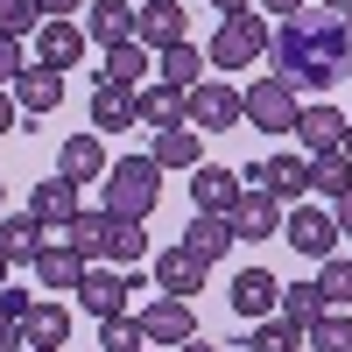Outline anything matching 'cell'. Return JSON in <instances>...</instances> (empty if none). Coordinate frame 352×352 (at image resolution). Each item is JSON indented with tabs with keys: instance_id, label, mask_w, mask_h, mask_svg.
I'll return each instance as SVG.
<instances>
[{
	"instance_id": "cell-52",
	"label": "cell",
	"mask_w": 352,
	"mask_h": 352,
	"mask_svg": "<svg viewBox=\"0 0 352 352\" xmlns=\"http://www.w3.org/2000/svg\"><path fill=\"white\" fill-rule=\"evenodd\" d=\"M345 36H352V14H345Z\"/></svg>"
},
{
	"instance_id": "cell-21",
	"label": "cell",
	"mask_w": 352,
	"mask_h": 352,
	"mask_svg": "<svg viewBox=\"0 0 352 352\" xmlns=\"http://www.w3.org/2000/svg\"><path fill=\"white\" fill-rule=\"evenodd\" d=\"M113 232H120V219H113V212H78L64 240L85 254V268H99V261H113Z\"/></svg>"
},
{
	"instance_id": "cell-17",
	"label": "cell",
	"mask_w": 352,
	"mask_h": 352,
	"mask_svg": "<svg viewBox=\"0 0 352 352\" xmlns=\"http://www.w3.org/2000/svg\"><path fill=\"white\" fill-rule=\"evenodd\" d=\"M85 21H43L36 28V64H50V71H78V56H85Z\"/></svg>"
},
{
	"instance_id": "cell-8",
	"label": "cell",
	"mask_w": 352,
	"mask_h": 352,
	"mask_svg": "<svg viewBox=\"0 0 352 352\" xmlns=\"http://www.w3.org/2000/svg\"><path fill=\"white\" fill-rule=\"evenodd\" d=\"M36 268V289L43 296H78V282H85V254L71 240H43V254L28 261Z\"/></svg>"
},
{
	"instance_id": "cell-15",
	"label": "cell",
	"mask_w": 352,
	"mask_h": 352,
	"mask_svg": "<svg viewBox=\"0 0 352 352\" xmlns=\"http://www.w3.org/2000/svg\"><path fill=\"white\" fill-rule=\"evenodd\" d=\"M28 212L43 219V232H56V240H64V232H71V219L85 212V204H78V184H71V176H50V184H36Z\"/></svg>"
},
{
	"instance_id": "cell-18",
	"label": "cell",
	"mask_w": 352,
	"mask_h": 352,
	"mask_svg": "<svg viewBox=\"0 0 352 352\" xmlns=\"http://www.w3.org/2000/svg\"><path fill=\"white\" fill-rule=\"evenodd\" d=\"M345 127H352V120H345L338 106H324V99H310V106L296 113V141H303L310 155H331V148H345Z\"/></svg>"
},
{
	"instance_id": "cell-42",
	"label": "cell",
	"mask_w": 352,
	"mask_h": 352,
	"mask_svg": "<svg viewBox=\"0 0 352 352\" xmlns=\"http://www.w3.org/2000/svg\"><path fill=\"white\" fill-rule=\"evenodd\" d=\"M28 303H36L28 289H0V310H8V317H28Z\"/></svg>"
},
{
	"instance_id": "cell-27",
	"label": "cell",
	"mask_w": 352,
	"mask_h": 352,
	"mask_svg": "<svg viewBox=\"0 0 352 352\" xmlns=\"http://www.w3.org/2000/svg\"><path fill=\"white\" fill-rule=\"evenodd\" d=\"M56 99H64V71H50V64H28L14 78V106L21 113H50Z\"/></svg>"
},
{
	"instance_id": "cell-47",
	"label": "cell",
	"mask_w": 352,
	"mask_h": 352,
	"mask_svg": "<svg viewBox=\"0 0 352 352\" xmlns=\"http://www.w3.org/2000/svg\"><path fill=\"white\" fill-rule=\"evenodd\" d=\"M176 352H219V345L212 338H190V345H176Z\"/></svg>"
},
{
	"instance_id": "cell-20",
	"label": "cell",
	"mask_w": 352,
	"mask_h": 352,
	"mask_svg": "<svg viewBox=\"0 0 352 352\" xmlns=\"http://www.w3.org/2000/svg\"><path fill=\"white\" fill-rule=\"evenodd\" d=\"M190 204H197V212L232 219V204H240V169H219V162L190 169Z\"/></svg>"
},
{
	"instance_id": "cell-4",
	"label": "cell",
	"mask_w": 352,
	"mask_h": 352,
	"mask_svg": "<svg viewBox=\"0 0 352 352\" xmlns=\"http://www.w3.org/2000/svg\"><path fill=\"white\" fill-rule=\"evenodd\" d=\"M204 56H212V71H247L254 56H268V21L261 14H226Z\"/></svg>"
},
{
	"instance_id": "cell-28",
	"label": "cell",
	"mask_w": 352,
	"mask_h": 352,
	"mask_svg": "<svg viewBox=\"0 0 352 352\" xmlns=\"http://www.w3.org/2000/svg\"><path fill=\"white\" fill-rule=\"evenodd\" d=\"M120 127H141L134 92H127V85H99V92H92V134H120Z\"/></svg>"
},
{
	"instance_id": "cell-19",
	"label": "cell",
	"mask_w": 352,
	"mask_h": 352,
	"mask_svg": "<svg viewBox=\"0 0 352 352\" xmlns=\"http://www.w3.org/2000/svg\"><path fill=\"white\" fill-rule=\"evenodd\" d=\"M21 338H28V352H64L71 310L56 303V296H36V303H28V317H21Z\"/></svg>"
},
{
	"instance_id": "cell-10",
	"label": "cell",
	"mask_w": 352,
	"mask_h": 352,
	"mask_svg": "<svg viewBox=\"0 0 352 352\" xmlns=\"http://www.w3.org/2000/svg\"><path fill=\"white\" fill-rule=\"evenodd\" d=\"M226 303H232V317L261 324V317L282 310V282H275L268 268H240V275H232V289H226Z\"/></svg>"
},
{
	"instance_id": "cell-25",
	"label": "cell",
	"mask_w": 352,
	"mask_h": 352,
	"mask_svg": "<svg viewBox=\"0 0 352 352\" xmlns=\"http://www.w3.org/2000/svg\"><path fill=\"white\" fill-rule=\"evenodd\" d=\"M204 71H212V56L190 50V43H176V50H162V56H155V78H162V85H176V92H197Z\"/></svg>"
},
{
	"instance_id": "cell-41",
	"label": "cell",
	"mask_w": 352,
	"mask_h": 352,
	"mask_svg": "<svg viewBox=\"0 0 352 352\" xmlns=\"http://www.w3.org/2000/svg\"><path fill=\"white\" fill-rule=\"evenodd\" d=\"M0 352H28V338H21V317H8V310H0Z\"/></svg>"
},
{
	"instance_id": "cell-2",
	"label": "cell",
	"mask_w": 352,
	"mask_h": 352,
	"mask_svg": "<svg viewBox=\"0 0 352 352\" xmlns=\"http://www.w3.org/2000/svg\"><path fill=\"white\" fill-rule=\"evenodd\" d=\"M155 197H162L155 155H120V162L106 169V212H113V219H148Z\"/></svg>"
},
{
	"instance_id": "cell-23",
	"label": "cell",
	"mask_w": 352,
	"mask_h": 352,
	"mask_svg": "<svg viewBox=\"0 0 352 352\" xmlns=\"http://www.w3.org/2000/svg\"><path fill=\"white\" fill-rule=\"evenodd\" d=\"M56 176H71V184H99V176H106V148H99L92 127L71 134L64 148H56Z\"/></svg>"
},
{
	"instance_id": "cell-9",
	"label": "cell",
	"mask_w": 352,
	"mask_h": 352,
	"mask_svg": "<svg viewBox=\"0 0 352 352\" xmlns=\"http://www.w3.org/2000/svg\"><path fill=\"white\" fill-rule=\"evenodd\" d=\"M127 296H141V275L134 268H85V282H78V303L92 310V317H120L127 310Z\"/></svg>"
},
{
	"instance_id": "cell-51",
	"label": "cell",
	"mask_w": 352,
	"mask_h": 352,
	"mask_svg": "<svg viewBox=\"0 0 352 352\" xmlns=\"http://www.w3.org/2000/svg\"><path fill=\"white\" fill-rule=\"evenodd\" d=\"M345 155H352V127H345Z\"/></svg>"
},
{
	"instance_id": "cell-37",
	"label": "cell",
	"mask_w": 352,
	"mask_h": 352,
	"mask_svg": "<svg viewBox=\"0 0 352 352\" xmlns=\"http://www.w3.org/2000/svg\"><path fill=\"white\" fill-rule=\"evenodd\" d=\"M36 28H43V8H36V0H0V36H36Z\"/></svg>"
},
{
	"instance_id": "cell-13",
	"label": "cell",
	"mask_w": 352,
	"mask_h": 352,
	"mask_svg": "<svg viewBox=\"0 0 352 352\" xmlns=\"http://www.w3.org/2000/svg\"><path fill=\"white\" fill-rule=\"evenodd\" d=\"M141 331H148V345H190L197 338V317H190V303L184 296H155L148 310H141Z\"/></svg>"
},
{
	"instance_id": "cell-38",
	"label": "cell",
	"mask_w": 352,
	"mask_h": 352,
	"mask_svg": "<svg viewBox=\"0 0 352 352\" xmlns=\"http://www.w3.org/2000/svg\"><path fill=\"white\" fill-rule=\"evenodd\" d=\"M141 254H148V232H141V219H120V232H113V261H120V268H134Z\"/></svg>"
},
{
	"instance_id": "cell-44",
	"label": "cell",
	"mask_w": 352,
	"mask_h": 352,
	"mask_svg": "<svg viewBox=\"0 0 352 352\" xmlns=\"http://www.w3.org/2000/svg\"><path fill=\"white\" fill-rule=\"evenodd\" d=\"M261 8H268V14H282V21H296V14L310 8V0H261Z\"/></svg>"
},
{
	"instance_id": "cell-7",
	"label": "cell",
	"mask_w": 352,
	"mask_h": 352,
	"mask_svg": "<svg viewBox=\"0 0 352 352\" xmlns=\"http://www.w3.org/2000/svg\"><path fill=\"white\" fill-rule=\"evenodd\" d=\"M282 240L296 247V254H310V261H331V247H338V219L324 212V204H296V212L282 219Z\"/></svg>"
},
{
	"instance_id": "cell-6",
	"label": "cell",
	"mask_w": 352,
	"mask_h": 352,
	"mask_svg": "<svg viewBox=\"0 0 352 352\" xmlns=\"http://www.w3.org/2000/svg\"><path fill=\"white\" fill-rule=\"evenodd\" d=\"M240 190H268V197H282V204H296V197L310 190V162H303V155L247 162V169H240Z\"/></svg>"
},
{
	"instance_id": "cell-50",
	"label": "cell",
	"mask_w": 352,
	"mask_h": 352,
	"mask_svg": "<svg viewBox=\"0 0 352 352\" xmlns=\"http://www.w3.org/2000/svg\"><path fill=\"white\" fill-rule=\"evenodd\" d=\"M0 219H8V184H0Z\"/></svg>"
},
{
	"instance_id": "cell-40",
	"label": "cell",
	"mask_w": 352,
	"mask_h": 352,
	"mask_svg": "<svg viewBox=\"0 0 352 352\" xmlns=\"http://www.w3.org/2000/svg\"><path fill=\"white\" fill-rule=\"evenodd\" d=\"M36 8H43V21H71V14L92 8V0H36Z\"/></svg>"
},
{
	"instance_id": "cell-22",
	"label": "cell",
	"mask_w": 352,
	"mask_h": 352,
	"mask_svg": "<svg viewBox=\"0 0 352 352\" xmlns=\"http://www.w3.org/2000/svg\"><path fill=\"white\" fill-rule=\"evenodd\" d=\"M85 36H92L99 50L134 43V8H127V0H92V8H85Z\"/></svg>"
},
{
	"instance_id": "cell-35",
	"label": "cell",
	"mask_w": 352,
	"mask_h": 352,
	"mask_svg": "<svg viewBox=\"0 0 352 352\" xmlns=\"http://www.w3.org/2000/svg\"><path fill=\"white\" fill-rule=\"evenodd\" d=\"M296 345H303V331L282 324V317H261V324L247 331V352H296Z\"/></svg>"
},
{
	"instance_id": "cell-49",
	"label": "cell",
	"mask_w": 352,
	"mask_h": 352,
	"mask_svg": "<svg viewBox=\"0 0 352 352\" xmlns=\"http://www.w3.org/2000/svg\"><path fill=\"white\" fill-rule=\"evenodd\" d=\"M324 8H331V14H352V0H324Z\"/></svg>"
},
{
	"instance_id": "cell-36",
	"label": "cell",
	"mask_w": 352,
	"mask_h": 352,
	"mask_svg": "<svg viewBox=\"0 0 352 352\" xmlns=\"http://www.w3.org/2000/svg\"><path fill=\"white\" fill-rule=\"evenodd\" d=\"M317 289H324V310H345V303H352V261L331 254V261H324V275H317Z\"/></svg>"
},
{
	"instance_id": "cell-43",
	"label": "cell",
	"mask_w": 352,
	"mask_h": 352,
	"mask_svg": "<svg viewBox=\"0 0 352 352\" xmlns=\"http://www.w3.org/2000/svg\"><path fill=\"white\" fill-rule=\"evenodd\" d=\"M331 219H338V240H352V190H345V197L331 204Z\"/></svg>"
},
{
	"instance_id": "cell-12",
	"label": "cell",
	"mask_w": 352,
	"mask_h": 352,
	"mask_svg": "<svg viewBox=\"0 0 352 352\" xmlns=\"http://www.w3.org/2000/svg\"><path fill=\"white\" fill-rule=\"evenodd\" d=\"M134 43L141 50H176V43H184V0H141V8H134Z\"/></svg>"
},
{
	"instance_id": "cell-29",
	"label": "cell",
	"mask_w": 352,
	"mask_h": 352,
	"mask_svg": "<svg viewBox=\"0 0 352 352\" xmlns=\"http://www.w3.org/2000/svg\"><path fill=\"white\" fill-rule=\"evenodd\" d=\"M0 247H8L14 268H28V261L43 254V219L36 212H8V219H0Z\"/></svg>"
},
{
	"instance_id": "cell-14",
	"label": "cell",
	"mask_w": 352,
	"mask_h": 352,
	"mask_svg": "<svg viewBox=\"0 0 352 352\" xmlns=\"http://www.w3.org/2000/svg\"><path fill=\"white\" fill-rule=\"evenodd\" d=\"M282 197H268V190H240V204H232V232L240 240H282Z\"/></svg>"
},
{
	"instance_id": "cell-26",
	"label": "cell",
	"mask_w": 352,
	"mask_h": 352,
	"mask_svg": "<svg viewBox=\"0 0 352 352\" xmlns=\"http://www.w3.org/2000/svg\"><path fill=\"white\" fill-rule=\"evenodd\" d=\"M240 240V232H232V219H219V212H197L190 219V232H184V247L204 261V268H212V261H226V247Z\"/></svg>"
},
{
	"instance_id": "cell-34",
	"label": "cell",
	"mask_w": 352,
	"mask_h": 352,
	"mask_svg": "<svg viewBox=\"0 0 352 352\" xmlns=\"http://www.w3.org/2000/svg\"><path fill=\"white\" fill-rule=\"evenodd\" d=\"M99 352H148V331H141V317H99Z\"/></svg>"
},
{
	"instance_id": "cell-24",
	"label": "cell",
	"mask_w": 352,
	"mask_h": 352,
	"mask_svg": "<svg viewBox=\"0 0 352 352\" xmlns=\"http://www.w3.org/2000/svg\"><path fill=\"white\" fill-rule=\"evenodd\" d=\"M148 155H155V169H204V134L197 127H162Z\"/></svg>"
},
{
	"instance_id": "cell-46",
	"label": "cell",
	"mask_w": 352,
	"mask_h": 352,
	"mask_svg": "<svg viewBox=\"0 0 352 352\" xmlns=\"http://www.w3.org/2000/svg\"><path fill=\"white\" fill-rule=\"evenodd\" d=\"M219 14H254V0H212Z\"/></svg>"
},
{
	"instance_id": "cell-39",
	"label": "cell",
	"mask_w": 352,
	"mask_h": 352,
	"mask_svg": "<svg viewBox=\"0 0 352 352\" xmlns=\"http://www.w3.org/2000/svg\"><path fill=\"white\" fill-rule=\"evenodd\" d=\"M21 71H28V56H21V43H14V36H0V92H8V85H14Z\"/></svg>"
},
{
	"instance_id": "cell-3",
	"label": "cell",
	"mask_w": 352,
	"mask_h": 352,
	"mask_svg": "<svg viewBox=\"0 0 352 352\" xmlns=\"http://www.w3.org/2000/svg\"><path fill=\"white\" fill-rule=\"evenodd\" d=\"M296 113H303V92L289 78H254L247 85V127H261V134H296Z\"/></svg>"
},
{
	"instance_id": "cell-45",
	"label": "cell",
	"mask_w": 352,
	"mask_h": 352,
	"mask_svg": "<svg viewBox=\"0 0 352 352\" xmlns=\"http://www.w3.org/2000/svg\"><path fill=\"white\" fill-rule=\"evenodd\" d=\"M0 134H14V92H0Z\"/></svg>"
},
{
	"instance_id": "cell-1",
	"label": "cell",
	"mask_w": 352,
	"mask_h": 352,
	"mask_svg": "<svg viewBox=\"0 0 352 352\" xmlns=\"http://www.w3.org/2000/svg\"><path fill=\"white\" fill-rule=\"evenodd\" d=\"M268 56H275V78H289L296 92H331L338 78H352V36H345V14L331 8H303L296 21H282L268 36Z\"/></svg>"
},
{
	"instance_id": "cell-31",
	"label": "cell",
	"mask_w": 352,
	"mask_h": 352,
	"mask_svg": "<svg viewBox=\"0 0 352 352\" xmlns=\"http://www.w3.org/2000/svg\"><path fill=\"white\" fill-rule=\"evenodd\" d=\"M282 324H296V331H310L317 324V317H324V289H317V282H282Z\"/></svg>"
},
{
	"instance_id": "cell-11",
	"label": "cell",
	"mask_w": 352,
	"mask_h": 352,
	"mask_svg": "<svg viewBox=\"0 0 352 352\" xmlns=\"http://www.w3.org/2000/svg\"><path fill=\"white\" fill-rule=\"evenodd\" d=\"M204 275H212V268H204V261H197L184 240H176V247H162V254H155V268H148V282L162 289V296H184V303L204 289Z\"/></svg>"
},
{
	"instance_id": "cell-33",
	"label": "cell",
	"mask_w": 352,
	"mask_h": 352,
	"mask_svg": "<svg viewBox=\"0 0 352 352\" xmlns=\"http://www.w3.org/2000/svg\"><path fill=\"white\" fill-rule=\"evenodd\" d=\"M303 352H352V310H324L303 331Z\"/></svg>"
},
{
	"instance_id": "cell-30",
	"label": "cell",
	"mask_w": 352,
	"mask_h": 352,
	"mask_svg": "<svg viewBox=\"0 0 352 352\" xmlns=\"http://www.w3.org/2000/svg\"><path fill=\"white\" fill-rule=\"evenodd\" d=\"M99 85H127V92H141V85H148V50H141V43H120V50H106V64H99Z\"/></svg>"
},
{
	"instance_id": "cell-32",
	"label": "cell",
	"mask_w": 352,
	"mask_h": 352,
	"mask_svg": "<svg viewBox=\"0 0 352 352\" xmlns=\"http://www.w3.org/2000/svg\"><path fill=\"white\" fill-rule=\"evenodd\" d=\"M310 190H324L331 204L352 190V155L345 148H331V155H310Z\"/></svg>"
},
{
	"instance_id": "cell-48",
	"label": "cell",
	"mask_w": 352,
	"mask_h": 352,
	"mask_svg": "<svg viewBox=\"0 0 352 352\" xmlns=\"http://www.w3.org/2000/svg\"><path fill=\"white\" fill-rule=\"evenodd\" d=\"M8 268H14V261H8V247H0V289H8Z\"/></svg>"
},
{
	"instance_id": "cell-5",
	"label": "cell",
	"mask_w": 352,
	"mask_h": 352,
	"mask_svg": "<svg viewBox=\"0 0 352 352\" xmlns=\"http://www.w3.org/2000/svg\"><path fill=\"white\" fill-rule=\"evenodd\" d=\"M240 120H247V92H240V85L204 78L197 92H190V127H197V134H232Z\"/></svg>"
},
{
	"instance_id": "cell-16",
	"label": "cell",
	"mask_w": 352,
	"mask_h": 352,
	"mask_svg": "<svg viewBox=\"0 0 352 352\" xmlns=\"http://www.w3.org/2000/svg\"><path fill=\"white\" fill-rule=\"evenodd\" d=\"M134 113H141V127H190V92H176V85H141V92H134Z\"/></svg>"
}]
</instances>
